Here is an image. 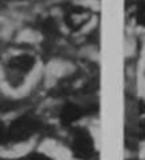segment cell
I'll use <instances>...</instances> for the list:
<instances>
[{
    "label": "cell",
    "mask_w": 145,
    "mask_h": 160,
    "mask_svg": "<svg viewBox=\"0 0 145 160\" xmlns=\"http://www.w3.org/2000/svg\"><path fill=\"white\" fill-rule=\"evenodd\" d=\"M134 134V137L136 138H139V140H145V120H141L139 123H138V126L134 128V131H133Z\"/></svg>",
    "instance_id": "52a82bcc"
},
{
    "label": "cell",
    "mask_w": 145,
    "mask_h": 160,
    "mask_svg": "<svg viewBox=\"0 0 145 160\" xmlns=\"http://www.w3.org/2000/svg\"><path fill=\"white\" fill-rule=\"evenodd\" d=\"M128 160H139V159H128Z\"/></svg>",
    "instance_id": "7c38bea8"
},
{
    "label": "cell",
    "mask_w": 145,
    "mask_h": 160,
    "mask_svg": "<svg viewBox=\"0 0 145 160\" xmlns=\"http://www.w3.org/2000/svg\"><path fill=\"white\" fill-rule=\"evenodd\" d=\"M42 128L40 120L33 115H22L16 118L9 126H6V143H20L26 142L36 135Z\"/></svg>",
    "instance_id": "7a4b0ae2"
},
{
    "label": "cell",
    "mask_w": 145,
    "mask_h": 160,
    "mask_svg": "<svg viewBox=\"0 0 145 160\" xmlns=\"http://www.w3.org/2000/svg\"><path fill=\"white\" fill-rule=\"evenodd\" d=\"M136 23L139 27L145 28V9H138V12H136Z\"/></svg>",
    "instance_id": "9c48e42d"
},
{
    "label": "cell",
    "mask_w": 145,
    "mask_h": 160,
    "mask_svg": "<svg viewBox=\"0 0 145 160\" xmlns=\"http://www.w3.org/2000/svg\"><path fill=\"white\" fill-rule=\"evenodd\" d=\"M26 160H54V159H51L49 156L43 154V152H31L26 157Z\"/></svg>",
    "instance_id": "ba28073f"
},
{
    "label": "cell",
    "mask_w": 145,
    "mask_h": 160,
    "mask_svg": "<svg viewBox=\"0 0 145 160\" xmlns=\"http://www.w3.org/2000/svg\"><path fill=\"white\" fill-rule=\"evenodd\" d=\"M71 152L79 160H90L94 157V140L91 134L84 128H76L71 134V143H70Z\"/></svg>",
    "instance_id": "3957f363"
},
{
    "label": "cell",
    "mask_w": 145,
    "mask_h": 160,
    "mask_svg": "<svg viewBox=\"0 0 145 160\" xmlns=\"http://www.w3.org/2000/svg\"><path fill=\"white\" fill-rule=\"evenodd\" d=\"M84 113H85V110H84L82 106L68 101L60 109V115H59L60 117V123L63 126H73L84 117Z\"/></svg>",
    "instance_id": "5b68a950"
},
{
    "label": "cell",
    "mask_w": 145,
    "mask_h": 160,
    "mask_svg": "<svg viewBox=\"0 0 145 160\" xmlns=\"http://www.w3.org/2000/svg\"><path fill=\"white\" fill-rule=\"evenodd\" d=\"M36 67V56L29 53H20L11 56L5 65V75L8 84L12 87H20L31 70Z\"/></svg>",
    "instance_id": "6da1fadb"
},
{
    "label": "cell",
    "mask_w": 145,
    "mask_h": 160,
    "mask_svg": "<svg viewBox=\"0 0 145 160\" xmlns=\"http://www.w3.org/2000/svg\"><path fill=\"white\" fill-rule=\"evenodd\" d=\"M90 19V11L84 6H70L65 9V22L71 30H80Z\"/></svg>",
    "instance_id": "277c9868"
},
{
    "label": "cell",
    "mask_w": 145,
    "mask_h": 160,
    "mask_svg": "<svg viewBox=\"0 0 145 160\" xmlns=\"http://www.w3.org/2000/svg\"><path fill=\"white\" fill-rule=\"evenodd\" d=\"M138 113L139 115H145V101L142 98L138 100Z\"/></svg>",
    "instance_id": "8fae6325"
},
{
    "label": "cell",
    "mask_w": 145,
    "mask_h": 160,
    "mask_svg": "<svg viewBox=\"0 0 145 160\" xmlns=\"http://www.w3.org/2000/svg\"><path fill=\"white\" fill-rule=\"evenodd\" d=\"M40 30H42V33L47 39H54L59 34V25L52 17H47L45 20H42Z\"/></svg>",
    "instance_id": "8992f818"
},
{
    "label": "cell",
    "mask_w": 145,
    "mask_h": 160,
    "mask_svg": "<svg viewBox=\"0 0 145 160\" xmlns=\"http://www.w3.org/2000/svg\"><path fill=\"white\" fill-rule=\"evenodd\" d=\"M6 143V124L0 123V146Z\"/></svg>",
    "instance_id": "30bf717a"
}]
</instances>
